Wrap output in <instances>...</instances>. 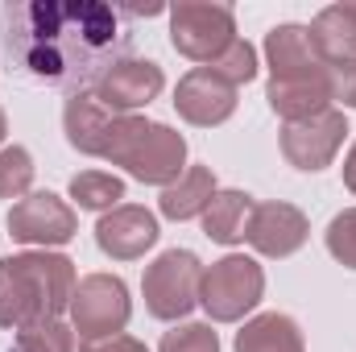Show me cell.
I'll return each mask as SVG.
<instances>
[{"mask_svg":"<svg viewBox=\"0 0 356 352\" xmlns=\"http://www.w3.org/2000/svg\"><path fill=\"white\" fill-rule=\"evenodd\" d=\"M141 8H116L95 0H25L0 17L8 63L42 83H95L129 46V17Z\"/></svg>","mask_w":356,"mask_h":352,"instance_id":"cell-1","label":"cell"},{"mask_svg":"<svg viewBox=\"0 0 356 352\" xmlns=\"http://www.w3.org/2000/svg\"><path fill=\"white\" fill-rule=\"evenodd\" d=\"M75 262L63 253H17L0 262V328H33L71 311Z\"/></svg>","mask_w":356,"mask_h":352,"instance_id":"cell-2","label":"cell"},{"mask_svg":"<svg viewBox=\"0 0 356 352\" xmlns=\"http://www.w3.org/2000/svg\"><path fill=\"white\" fill-rule=\"evenodd\" d=\"M104 162L124 166L129 175L145 186H170L186 170V137L162 125V120H145V116H120L108 141Z\"/></svg>","mask_w":356,"mask_h":352,"instance_id":"cell-3","label":"cell"},{"mask_svg":"<svg viewBox=\"0 0 356 352\" xmlns=\"http://www.w3.org/2000/svg\"><path fill=\"white\" fill-rule=\"evenodd\" d=\"M266 294V273L261 265L245 253H228L220 262L203 269V286H199V307L216 319V323H241Z\"/></svg>","mask_w":356,"mask_h":352,"instance_id":"cell-4","label":"cell"},{"mask_svg":"<svg viewBox=\"0 0 356 352\" xmlns=\"http://www.w3.org/2000/svg\"><path fill=\"white\" fill-rule=\"evenodd\" d=\"M236 42V13L211 0H182L170 8V46L182 58L211 67Z\"/></svg>","mask_w":356,"mask_h":352,"instance_id":"cell-5","label":"cell"},{"mask_svg":"<svg viewBox=\"0 0 356 352\" xmlns=\"http://www.w3.org/2000/svg\"><path fill=\"white\" fill-rule=\"evenodd\" d=\"M199 286H203V262L191 249H166L141 278L145 311L154 319L178 323L199 307Z\"/></svg>","mask_w":356,"mask_h":352,"instance_id":"cell-6","label":"cell"},{"mask_svg":"<svg viewBox=\"0 0 356 352\" xmlns=\"http://www.w3.org/2000/svg\"><path fill=\"white\" fill-rule=\"evenodd\" d=\"M133 319V298L129 286L116 273H88L79 278L75 294H71V328L83 340H104V336H120Z\"/></svg>","mask_w":356,"mask_h":352,"instance_id":"cell-7","label":"cell"},{"mask_svg":"<svg viewBox=\"0 0 356 352\" xmlns=\"http://www.w3.org/2000/svg\"><path fill=\"white\" fill-rule=\"evenodd\" d=\"M75 232H79V216L54 191H29L8 211V237L21 245L50 249V245H67Z\"/></svg>","mask_w":356,"mask_h":352,"instance_id":"cell-8","label":"cell"},{"mask_svg":"<svg viewBox=\"0 0 356 352\" xmlns=\"http://www.w3.org/2000/svg\"><path fill=\"white\" fill-rule=\"evenodd\" d=\"M344 137H348L344 112H340V108H327V112H319V116H311V120L286 125V129H282V154H286V162H290L294 170L315 175V170L332 166V158L340 154Z\"/></svg>","mask_w":356,"mask_h":352,"instance_id":"cell-9","label":"cell"},{"mask_svg":"<svg viewBox=\"0 0 356 352\" xmlns=\"http://www.w3.org/2000/svg\"><path fill=\"white\" fill-rule=\"evenodd\" d=\"M162 88H166V75H162V67H158L154 58H133V54H124V58H116V63L91 83V95H95L104 108L133 116L137 108H145L149 99H158Z\"/></svg>","mask_w":356,"mask_h":352,"instance_id":"cell-10","label":"cell"},{"mask_svg":"<svg viewBox=\"0 0 356 352\" xmlns=\"http://www.w3.org/2000/svg\"><path fill=\"white\" fill-rule=\"evenodd\" d=\"M307 237H311V220L294 203H282V199L253 203V216L245 224V241L261 257H290L307 245Z\"/></svg>","mask_w":356,"mask_h":352,"instance_id":"cell-11","label":"cell"},{"mask_svg":"<svg viewBox=\"0 0 356 352\" xmlns=\"http://www.w3.org/2000/svg\"><path fill=\"white\" fill-rule=\"evenodd\" d=\"M236 91L228 79H220L211 67H195L178 79L175 88V108L186 125H199V129H211V125H224L232 112H236Z\"/></svg>","mask_w":356,"mask_h":352,"instance_id":"cell-12","label":"cell"},{"mask_svg":"<svg viewBox=\"0 0 356 352\" xmlns=\"http://www.w3.org/2000/svg\"><path fill=\"white\" fill-rule=\"evenodd\" d=\"M95 245L112 262H137V257H145V249L158 245V220H154V211H145L137 203H120L99 216Z\"/></svg>","mask_w":356,"mask_h":352,"instance_id":"cell-13","label":"cell"},{"mask_svg":"<svg viewBox=\"0 0 356 352\" xmlns=\"http://www.w3.org/2000/svg\"><path fill=\"white\" fill-rule=\"evenodd\" d=\"M266 63H269V79H307V75H323L327 63L311 42L307 25H273L266 33Z\"/></svg>","mask_w":356,"mask_h":352,"instance_id":"cell-14","label":"cell"},{"mask_svg":"<svg viewBox=\"0 0 356 352\" xmlns=\"http://www.w3.org/2000/svg\"><path fill=\"white\" fill-rule=\"evenodd\" d=\"M120 116H124V112L104 108L91 91L79 88L67 99V108H63V133H67V141H71L79 154L104 158V154H108V141H112V129H116Z\"/></svg>","mask_w":356,"mask_h":352,"instance_id":"cell-15","label":"cell"},{"mask_svg":"<svg viewBox=\"0 0 356 352\" xmlns=\"http://www.w3.org/2000/svg\"><path fill=\"white\" fill-rule=\"evenodd\" d=\"M266 99L286 125L311 120V116L332 108V79H327V71L323 75H307V79H269Z\"/></svg>","mask_w":356,"mask_h":352,"instance_id":"cell-16","label":"cell"},{"mask_svg":"<svg viewBox=\"0 0 356 352\" xmlns=\"http://www.w3.org/2000/svg\"><path fill=\"white\" fill-rule=\"evenodd\" d=\"M307 29H311L315 50L323 54V63L356 58V0H340V4L319 8Z\"/></svg>","mask_w":356,"mask_h":352,"instance_id":"cell-17","label":"cell"},{"mask_svg":"<svg viewBox=\"0 0 356 352\" xmlns=\"http://www.w3.org/2000/svg\"><path fill=\"white\" fill-rule=\"evenodd\" d=\"M236 352H307V344L290 315L266 311V315H253L236 332Z\"/></svg>","mask_w":356,"mask_h":352,"instance_id":"cell-18","label":"cell"},{"mask_svg":"<svg viewBox=\"0 0 356 352\" xmlns=\"http://www.w3.org/2000/svg\"><path fill=\"white\" fill-rule=\"evenodd\" d=\"M249 216H253V195L228 186V191H216L211 195V203H207V211L199 220H203V232L216 245H236V241H245Z\"/></svg>","mask_w":356,"mask_h":352,"instance_id":"cell-19","label":"cell"},{"mask_svg":"<svg viewBox=\"0 0 356 352\" xmlns=\"http://www.w3.org/2000/svg\"><path fill=\"white\" fill-rule=\"evenodd\" d=\"M216 191L220 186H216L211 166H186L182 178L162 191V216H170V220H195V216L207 211V203H211Z\"/></svg>","mask_w":356,"mask_h":352,"instance_id":"cell-20","label":"cell"},{"mask_svg":"<svg viewBox=\"0 0 356 352\" xmlns=\"http://www.w3.org/2000/svg\"><path fill=\"white\" fill-rule=\"evenodd\" d=\"M71 199L83 211H112L124 199V182L116 175H104V170H79L71 178Z\"/></svg>","mask_w":356,"mask_h":352,"instance_id":"cell-21","label":"cell"},{"mask_svg":"<svg viewBox=\"0 0 356 352\" xmlns=\"http://www.w3.org/2000/svg\"><path fill=\"white\" fill-rule=\"evenodd\" d=\"M8 352H75V328H67L63 319H46V323L21 328L13 336Z\"/></svg>","mask_w":356,"mask_h":352,"instance_id":"cell-22","label":"cell"},{"mask_svg":"<svg viewBox=\"0 0 356 352\" xmlns=\"http://www.w3.org/2000/svg\"><path fill=\"white\" fill-rule=\"evenodd\" d=\"M33 186V154L25 145L0 150V199H25Z\"/></svg>","mask_w":356,"mask_h":352,"instance_id":"cell-23","label":"cell"},{"mask_svg":"<svg viewBox=\"0 0 356 352\" xmlns=\"http://www.w3.org/2000/svg\"><path fill=\"white\" fill-rule=\"evenodd\" d=\"M211 71L220 75V79H228L232 88H245V83H253L257 79V50L245 42V38H236L216 63H211Z\"/></svg>","mask_w":356,"mask_h":352,"instance_id":"cell-24","label":"cell"},{"mask_svg":"<svg viewBox=\"0 0 356 352\" xmlns=\"http://www.w3.org/2000/svg\"><path fill=\"white\" fill-rule=\"evenodd\" d=\"M158 352H220V336L211 332V323H178L162 336Z\"/></svg>","mask_w":356,"mask_h":352,"instance_id":"cell-25","label":"cell"},{"mask_svg":"<svg viewBox=\"0 0 356 352\" xmlns=\"http://www.w3.org/2000/svg\"><path fill=\"white\" fill-rule=\"evenodd\" d=\"M327 253L340 265L356 269V207H344L340 216H332V224H327Z\"/></svg>","mask_w":356,"mask_h":352,"instance_id":"cell-26","label":"cell"},{"mask_svg":"<svg viewBox=\"0 0 356 352\" xmlns=\"http://www.w3.org/2000/svg\"><path fill=\"white\" fill-rule=\"evenodd\" d=\"M327 79H332V99H340L344 108H356V58L327 63Z\"/></svg>","mask_w":356,"mask_h":352,"instance_id":"cell-27","label":"cell"},{"mask_svg":"<svg viewBox=\"0 0 356 352\" xmlns=\"http://www.w3.org/2000/svg\"><path fill=\"white\" fill-rule=\"evenodd\" d=\"M79 352H149L141 340H133V336H104V340H83V349Z\"/></svg>","mask_w":356,"mask_h":352,"instance_id":"cell-28","label":"cell"},{"mask_svg":"<svg viewBox=\"0 0 356 352\" xmlns=\"http://www.w3.org/2000/svg\"><path fill=\"white\" fill-rule=\"evenodd\" d=\"M344 186L356 195V141H353V150H348V158H344Z\"/></svg>","mask_w":356,"mask_h":352,"instance_id":"cell-29","label":"cell"},{"mask_svg":"<svg viewBox=\"0 0 356 352\" xmlns=\"http://www.w3.org/2000/svg\"><path fill=\"white\" fill-rule=\"evenodd\" d=\"M4 133H8V116H4V108H0V141H4Z\"/></svg>","mask_w":356,"mask_h":352,"instance_id":"cell-30","label":"cell"}]
</instances>
